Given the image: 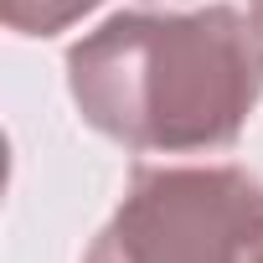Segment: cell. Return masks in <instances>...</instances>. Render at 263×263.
<instances>
[{
  "label": "cell",
  "instance_id": "6da1fadb",
  "mask_svg": "<svg viewBox=\"0 0 263 263\" xmlns=\"http://www.w3.org/2000/svg\"><path fill=\"white\" fill-rule=\"evenodd\" d=\"M67 93L124 150H227L263 98V26L237 6L119 11L67 47Z\"/></svg>",
  "mask_w": 263,
  "mask_h": 263
},
{
  "label": "cell",
  "instance_id": "7a4b0ae2",
  "mask_svg": "<svg viewBox=\"0 0 263 263\" xmlns=\"http://www.w3.org/2000/svg\"><path fill=\"white\" fill-rule=\"evenodd\" d=\"M83 263H263V181L242 165H140Z\"/></svg>",
  "mask_w": 263,
  "mask_h": 263
},
{
  "label": "cell",
  "instance_id": "3957f363",
  "mask_svg": "<svg viewBox=\"0 0 263 263\" xmlns=\"http://www.w3.org/2000/svg\"><path fill=\"white\" fill-rule=\"evenodd\" d=\"M103 0H0V16L21 36H57L67 26H78L83 16H93Z\"/></svg>",
  "mask_w": 263,
  "mask_h": 263
},
{
  "label": "cell",
  "instance_id": "277c9868",
  "mask_svg": "<svg viewBox=\"0 0 263 263\" xmlns=\"http://www.w3.org/2000/svg\"><path fill=\"white\" fill-rule=\"evenodd\" d=\"M248 11H253V21L263 26V0H248Z\"/></svg>",
  "mask_w": 263,
  "mask_h": 263
}]
</instances>
